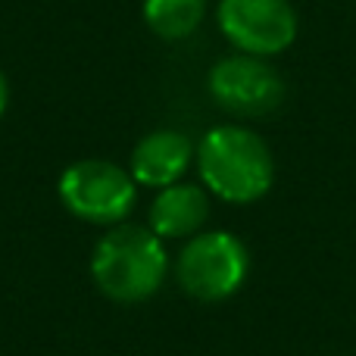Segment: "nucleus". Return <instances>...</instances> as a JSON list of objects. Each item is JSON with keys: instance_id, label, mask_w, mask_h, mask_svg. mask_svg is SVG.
Returning <instances> with one entry per match:
<instances>
[{"instance_id": "6", "label": "nucleus", "mask_w": 356, "mask_h": 356, "mask_svg": "<svg viewBox=\"0 0 356 356\" xmlns=\"http://www.w3.org/2000/svg\"><path fill=\"white\" fill-rule=\"evenodd\" d=\"M209 94L216 104L238 116H266L284 100V85L278 72L259 56L238 54L219 60L209 72Z\"/></svg>"}, {"instance_id": "9", "label": "nucleus", "mask_w": 356, "mask_h": 356, "mask_svg": "<svg viewBox=\"0 0 356 356\" xmlns=\"http://www.w3.org/2000/svg\"><path fill=\"white\" fill-rule=\"evenodd\" d=\"M144 19L166 41L194 35L203 19V0H144Z\"/></svg>"}, {"instance_id": "3", "label": "nucleus", "mask_w": 356, "mask_h": 356, "mask_svg": "<svg viewBox=\"0 0 356 356\" xmlns=\"http://www.w3.org/2000/svg\"><path fill=\"white\" fill-rule=\"evenodd\" d=\"M247 247L228 232L197 234L175 263L178 284L184 294L203 303L232 297L247 278Z\"/></svg>"}, {"instance_id": "2", "label": "nucleus", "mask_w": 356, "mask_h": 356, "mask_svg": "<svg viewBox=\"0 0 356 356\" xmlns=\"http://www.w3.org/2000/svg\"><path fill=\"white\" fill-rule=\"evenodd\" d=\"M200 178L216 197L228 203L259 200L272 188V154L259 135L234 125H219L197 150Z\"/></svg>"}, {"instance_id": "7", "label": "nucleus", "mask_w": 356, "mask_h": 356, "mask_svg": "<svg viewBox=\"0 0 356 356\" xmlns=\"http://www.w3.org/2000/svg\"><path fill=\"white\" fill-rule=\"evenodd\" d=\"M191 141L181 131L172 129H160L150 131L147 138H141L131 154V178L147 188H169L178 184V178L184 175L191 163Z\"/></svg>"}, {"instance_id": "4", "label": "nucleus", "mask_w": 356, "mask_h": 356, "mask_svg": "<svg viewBox=\"0 0 356 356\" xmlns=\"http://www.w3.org/2000/svg\"><path fill=\"white\" fill-rule=\"evenodd\" d=\"M60 200L94 225H116L135 207V181L106 160H81L60 175Z\"/></svg>"}, {"instance_id": "1", "label": "nucleus", "mask_w": 356, "mask_h": 356, "mask_svg": "<svg viewBox=\"0 0 356 356\" xmlns=\"http://www.w3.org/2000/svg\"><path fill=\"white\" fill-rule=\"evenodd\" d=\"M169 259L163 241L150 228H110L94 247L91 275L97 288L116 303H141L160 291Z\"/></svg>"}, {"instance_id": "5", "label": "nucleus", "mask_w": 356, "mask_h": 356, "mask_svg": "<svg viewBox=\"0 0 356 356\" xmlns=\"http://www.w3.org/2000/svg\"><path fill=\"white\" fill-rule=\"evenodd\" d=\"M219 29L250 56L282 54L297 38V16L288 0H222Z\"/></svg>"}, {"instance_id": "8", "label": "nucleus", "mask_w": 356, "mask_h": 356, "mask_svg": "<svg viewBox=\"0 0 356 356\" xmlns=\"http://www.w3.org/2000/svg\"><path fill=\"white\" fill-rule=\"evenodd\" d=\"M209 200L197 184H169L150 207V232L156 238H184L207 222Z\"/></svg>"}, {"instance_id": "10", "label": "nucleus", "mask_w": 356, "mask_h": 356, "mask_svg": "<svg viewBox=\"0 0 356 356\" xmlns=\"http://www.w3.org/2000/svg\"><path fill=\"white\" fill-rule=\"evenodd\" d=\"M6 104H10V88H6V79H3V72H0V116H3Z\"/></svg>"}]
</instances>
